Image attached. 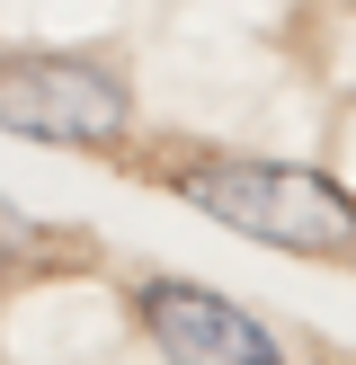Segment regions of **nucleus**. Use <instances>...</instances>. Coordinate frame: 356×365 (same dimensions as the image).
<instances>
[{"instance_id": "7ed1b4c3", "label": "nucleus", "mask_w": 356, "mask_h": 365, "mask_svg": "<svg viewBox=\"0 0 356 365\" xmlns=\"http://www.w3.org/2000/svg\"><path fill=\"white\" fill-rule=\"evenodd\" d=\"M134 312L152 330V348H169L178 365H276V330L196 277H152L134 294Z\"/></svg>"}, {"instance_id": "f257e3e1", "label": "nucleus", "mask_w": 356, "mask_h": 365, "mask_svg": "<svg viewBox=\"0 0 356 365\" xmlns=\"http://www.w3.org/2000/svg\"><path fill=\"white\" fill-rule=\"evenodd\" d=\"M178 196H187L205 223L241 232L258 250H294V259H347L356 250V196L338 178L303 170V160H249V152H205L178 170Z\"/></svg>"}, {"instance_id": "f03ea898", "label": "nucleus", "mask_w": 356, "mask_h": 365, "mask_svg": "<svg viewBox=\"0 0 356 365\" xmlns=\"http://www.w3.org/2000/svg\"><path fill=\"white\" fill-rule=\"evenodd\" d=\"M134 125V89L98 53H0V134L107 152Z\"/></svg>"}]
</instances>
